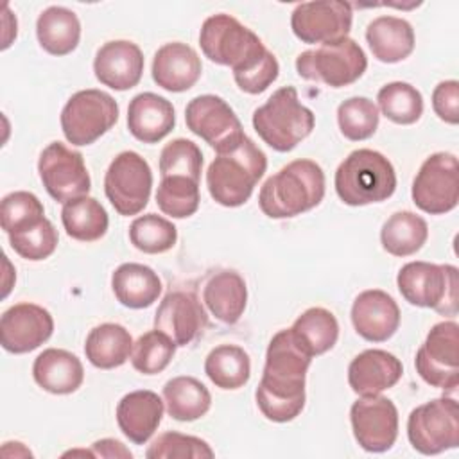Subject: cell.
Wrapping results in <instances>:
<instances>
[{"instance_id":"cell-1","label":"cell","mask_w":459,"mask_h":459,"mask_svg":"<svg viewBox=\"0 0 459 459\" xmlns=\"http://www.w3.org/2000/svg\"><path fill=\"white\" fill-rule=\"evenodd\" d=\"M312 357L294 341L290 328L280 330L269 341L262 380L255 391L260 412L274 421L287 423L305 407V377Z\"/></svg>"},{"instance_id":"cell-2","label":"cell","mask_w":459,"mask_h":459,"mask_svg":"<svg viewBox=\"0 0 459 459\" xmlns=\"http://www.w3.org/2000/svg\"><path fill=\"white\" fill-rule=\"evenodd\" d=\"M325 172L312 160H294L265 179L258 194L264 215L290 219L316 208L325 197Z\"/></svg>"},{"instance_id":"cell-3","label":"cell","mask_w":459,"mask_h":459,"mask_svg":"<svg viewBox=\"0 0 459 459\" xmlns=\"http://www.w3.org/2000/svg\"><path fill=\"white\" fill-rule=\"evenodd\" d=\"M267 169V156L249 138L219 152L206 170V186L215 203L226 208L242 206Z\"/></svg>"},{"instance_id":"cell-4","label":"cell","mask_w":459,"mask_h":459,"mask_svg":"<svg viewBox=\"0 0 459 459\" xmlns=\"http://www.w3.org/2000/svg\"><path fill=\"white\" fill-rule=\"evenodd\" d=\"M335 192L344 204L366 206L389 199L396 190L393 163L378 151L357 149L335 170Z\"/></svg>"},{"instance_id":"cell-5","label":"cell","mask_w":459,"mask_h":459,"mask_svg":"<svg viewBox=\"0 0 459 459\" xmlns=\"http://www.w3.org/2000/svg\"><path fill=\"white\" fill-rule=\"evenodd\" d=\"M314 113L298 99L294 86L276 90L265 104L255 109L253 127L274 151L289 152L314 129Z\"/></svg>"},{"instance_id":"cell-6","label":"cell","mask_w":459,"mask_h":459,"mask_svg":"<svg viewBox=\"0 0 459 459\" xmlns=\"http://www.w3.org/2000/svg\"><path fill=\"white\" fill-rule=\"evenodd\" d=\"M199 45L212 63L230 66L233 74L249 70L269 52L251 29L230 14L206 18L201 25Z\"/></svg>"},{"instance_id":"cell-7","label":"cell","mask_w":459,"mask_h":459,"mask_svg":"<svg viewBox=\"0 0 459 459\" xmlns=\"http://www.w3.org/2000/svg\"><path fill=\"white\" fill-rule=\"evenodd\" d=\"M396 285L403 299L414 307L432 308L441 316L457 314L459 280L455 265L409 262L398 271Z\"/></svg>"},{"instance_id":"cell-8","label":"cell","mask_w":459,"mask_h":459,"mask_svg":"<svg viewBox=\"0 0 459 459\" xmlns=\"http://www.w3.org/2000/svg\"><path fill=\"white\" fill-rule=\"evenodd\" d=\"M368 57L360 45L351 38L323 43L317 48L301 52L296 57L299 77L316 81L330 88H344L362 77Z\"/></svg>"},{"instance_id":"cell-9","label":"cell","mask_w":459,"mask_h":459,"mask_svg":"<svg viewBox=\"0 0 459 459\" xmlns=\"http://www.w3.org/2000/svg\"><path fill=\"white\" fill-rule=\"evenodd\" d=\"M59 120L63 134L72 145H90L117 124L118 104L102 90H81L66 100Z\"/></svg>"},{"instance_id":"cell-10","label":"cell","mask_w":459,"mask_h":459,"mask_svg":"<svg viewBox=\"0 0 459 459\" xmlns=\"http://www.w3.org/2000/svg\"><path fill=\"white\" fill-rule=\"evenodd\" d=\"M407 437L414 450L436 455L459 445L457 402L448 396L414 407L407 418Z\"/></svg>"},{"instance_id":"cell-11","label":"cell","mask_w":459,"mask_h":459,"mask_svg":"<svg viewBox=\"0 0 459 459\" xmlns=\"http://www.w3.org/2000/svg\"><path fill=\"white\" fill-rule=\"evenodd\" d=\"M151 188V167L138 152L124 151L113 158L104 176V192L120 215L140 213L149 203Z\"/></svg>"},{"instance_id":"cell-12","label":"cell","mask_w":459,"mask_h":459,"mask_svg":"<svg viewBox=\"0 0 459 459\" xmlns=\"http://www.w3.org/2000/svg\"><path fill=\"white\" fill-rule=\"evenodd\" d=\"M412 203L425 213L443 215L459 201V163L452 152H434L412 181Z\"/></svg>"},{"instance_id":"cell-13","label":"cell","mask_w":459,"mask_h":459,"mask_svg":"<svg viewBox=\"0 0 459 459\" xmlns=\"http://www.w3.org/2000/svg\"><path fill=\"white\" fill-rule=\"evenodd\" d=\"M418 375L432 387L455 391L459 382V325L436 323L416 351Z\"/></svg>"},{"instance_id":"cell-14","label":"cell","mask_w":459,"mask_h":459,"mask_svg":"<svg viewBox=\"0 0 459 459\" xmlns=\"http://www.w3.org/2000/svg\"><path fill=\"white\" fill-rule=\"evenodd\" d=\"M38 172L47 194L63 204L88 195L91 188L90 172L82 154L61 142H52L41 151Z\"/></svg>"},{"instance_id":"cell-15","label":"cell","mask_w":459,"mask_h":459,"mask_svg":"<svg viewBox=\"0 0 459 459\" xmlns=\"http://www.w3.org/2000/svg\"><path fill=\"white\" fill-rule=\"evenodd\" d=\"M186 127L219 152L237 147L244 140L238 117L230 104L217 95L194 97L185 109Z\"/></svg>"},{"instance_id":"cell-16","label":"cell","mask_w":459,"mask_h":459,"mask_svg":"<svg viewBox=\"0 0 459 459\" xmlns=\"http://www.w3.org/2000/svg\"><path fill=\"white\" fill-rule=\"evenodd\" d=\"M351 22V4L341 0H316L294 7L290 29L299 41L323 45L348 38Z\"/></svg>"},{"instance_id":"cell-17","label":"cell","mask_w":459,"mask_h":459,"mask_svg":"<svg viewBox=\"0 0 459 459\" xmlns=\"http://www.w3.org/2000/svg\"><path fill=\"white\" fill-rule=\"evenodd\" d=\"M350 423L355 441L366 452H387L398 437V409L380 394L360 396L353 402Z\"/></svg>"},{"instance_id":"cell-18","label":"cell","mask_w":459,"mask_h":459,"mask_svg":"<svg viewBox=\"0 0 459 459\" xmlns=\"http://www.w3.org/2000/svg\"><path fill=\"white\" fill-rule=\"evenodd\" d=\"M54 319L36 303H16L0 317V344L5 351L22 355L39 348L50 339Z\"/></svg>"},{"instance_id":"cell-19","label":"cell","mask_w":459,"mask_h":459,"mask_svg":"<svg viewBox=\"0 0 459 459\" xmlns=\"http://www.w3.org/2000/svg\"><path fill=\"white\" fill-rule=\"evenodd\" d=\"M206 312L194 292L170 290L154 314V328L169 335L176 346H188L206 328Z\"/></svg>"},{"instance_id":"cell-20","label":"cell","mask_w":459,"mask_h":459,"mask_svg":"<svg viewBox=\"0 0 459 459\" xmlns=\"http://www.w3.org/2000/svg\"><path fill=\"white\" fill-rule=\"evenodd\" d=\"M93 72L100 84L126 91L134 88L143 74V54L140 47L127 39L104 43L93 59Z\"/></svg>"},{"instance_id":"cell-21","label":"cell","mask_w":459,"mask_h":459,"mask_svg":"<svg viewBox=\"0 0 459 459\" xmlns=\"http://www.w3.org/2000/svg\"><path fill=\"white\" fill-rule=\"evenodd\" d=\"M351 323L362 339L384 342L391 339L400 326V308L387 292L368 289L360 292L351 305Z\"/></svg>"},{"instance_id":"cell-22","label":"cell","mask_w":459,"mask_h":459,"mask_svg":"<svg viewBox=\"0 0 459 459\" xmlns=\"http://www.w3.org/2000/svg\"><path fill=\"white\" fill-rule=\"evenodd\" d=\"M403 366L398 357L385 350H364L348 366V384L359 396L380 394L398 384Z\"/></svg>"},{"instance_id":"cell-23","label":"cell","mask_w":459,"mask_h":459,"mask_svg":"<svg viewBox=\"0 0 459 459\" xmlns=\"http://www.w3.org/2000/svg\"><path fill=\"white\" fill-rule=\"evenodd\" d=\"M201 70L203 65L197 52L186 43L172 41L156 50L151 74L160 88L181 93L199 81Z\"/></svg>"},{"instance_id":"cell-24","label":"cell","mask_w":459,"mask_h":459,"mask_svg":"<svg viewBox=\"0 0 459 459\" xmlns=\"http://www.w3.org/2000/svg\"><path fill=\"white\" fill-rule=\"evenodd\" d=\"M174 124L176 113L172 102L158 93H138L127 106V129L143 143L163 140L174 129Z\"/></svg>"},{"instance_id":"cell-25","label":"cell","mask_w":459,"mask_h":459,"mask_svg":"<svg viewBox=\"0 0 459 459\" xmlns=\"http://www.w3.org/2000/svg\"><path fill=\"white\" fill-rule=\"evenodd\" d=\"M163 400L149 389L131 391L117 405V423L134 445H143L156 432L163 418Z\"/></svg>"},{"instance_id":"cell-26","label":"cell","mask_w":459,"mask_h":459,"mask_svg":"<svg viewBox=\"0 0 459 459\" xmlns=\"http://www.w3.org/2000/svg\"><path fill=\"white\" fill-rule=\"evenodd\" d=\"M36 384L52 394L75 393L84 380L82 362L72 351L61 348L43 350L32 364Z\"/></svg>"},{"instance_id":"cell-27","label":"cell","mask_w":459,"mask_h":459,"mask_svg":"<svg viewBox=\"0 0 459 459\" xmlns=\"http://www.w3.org/2000/svg\"><path fill=\"white\" fill-rule=\"evenodd\" d=\"M208 312L224 325H235L247 303V287L237 271H219L210 276L203 289Z\"/></svg>"},{"instance_id":"cell-28","label":"cell","mask_w":459,"mask_h":459,"mask_svg":"<svg viewBox=\"0 0 459 459\" xmlns=\"http://www.w3.org/2000/svg\"><path fill=\"white\" fill-rule=\"evenodd\" d=\"M366 41L380 63H400L414 50L412 25L398 16H378L366 29Z\"/></svg>"},{"instance_id":"cell-29","label":"cell","mask_w":459,"mask_h":459,"mask_svg":"<svg viewBox=\"0 0 459 459\" xmlns=\"http://www.w3.org/2000/svg\"><path fill=\"white\" fill-rule=\"evenodd\" d=\"M111 289L120 305L138 310L151 307L160 298L163 285L149 265L127 262L111 274Z\"/></svg>"},{"instance_id":"cell-30","label":"cell","mask_w":459,"mask_h":459,"mask_svg":"<svg viewBox=\"0 0 459 459\" xmlns=\"http://www.w3.org/2000/svg\"><path fill=\"white\" fill-rule=\"evenodd\" d=\"M36 36L41 48L48 54L66 56L79 45L81 22L74 11L61 5H50L38 16Z\"/></svg>"},{"instance_id":"cell-31","label":"cell","mask_w":459,"mask_h":459,"mask_svg":"<svg viewBox=\"0 0 459 459\" xmlns=\"http://www.w3.org/2000/svg\"><path fill=\"white\" fill-rule=\"evenodd\" d=\"M131 333L118 323H102L91 328L84 344L86 359L99 369L122 366L131 357Z\"/></svg>"},{"instance_id":"cell-32","label":"cell","mask_w":459,"mask_h":459,"mask_svg":"<svg viewBox=\"0 0 459 459\" xmlns=\"http://www.w3.org/2000/svg\"><path fill=\"white\" fill-rule=\"evenodd\" d=\"M163 402L170 418L195 421L210 411L212 394L201 380L183 375L170 378L163 385Z\"/></svg>"},{"instance_id":"cell-33","label":"cell","mask_w":459,"mask_h":459,"mask_svg":"<svg viewBox=\"0 0 459 459\" xmlns=\"http://www.w3.org/2000/svg\"><path fill=\"white\" fill-rule=\"evenodd\" d=\"M290 333L310 357L323 355L335 346L339 339V323L330 310L310 307L296 317Z\"/></svg>"},{"instance_id":"cell-34","label":"cell","mask_w":459,"mask_h":459,"mask_svg":"<svg viewBox=\"0 0 459 459\" xmlns=\"http://www.w3.org/2000/svg\"><path fill=\"white\" fill-rule=\"evenodd\" d=\"M61 222L66 235L81 242H95L102 238L109 226L108 212L90 195L65 203L61 210Z\"/></svg>"},{"instance_id":"cell-35","label":"cell","mask_w":459,"mask_h":459,"mask_svg":"<svg viewBox=\"0 0 459 459\" xmlns=\"http://www.w3.org/2000/svg\"><path fill=\"white\" fill-rule=\"evenodd\" d=\"M429 238V226L423 217L403 210L393 213L380 230L382 247L393 256H411Z\"/></svg>"},{"instance_id":"cell-36","label":"cell","mask_w":459,"mask_h":459,"mask_svg":"<svg viewBox=\"0 0 459 459\" xmlns=\"http://www.w3.org/2000/svg\"><path fill=\"white\" fill-rule=\"evenodd\" d=\"M204 373L221 389H240L251 377V360L244 348L221 344L206 355Z\"/></svg>"},{"instance_id":"cell-37","label":"cell","mask_w":459,"mask_h":459,"mask_svg":"<svg viewBox=\"0 0 459 459\" xmlns=\"http://www.w3.org/2000/svg\"><path fill=\"white\" fill-rule=\"evenodd\" d=\"M378 108L385 118L400 126H411L423 115V97L409 82L393 81L378 90Z\"/></svg>"},{"instance_id":"cell-38","label":"cell","mask_w":459,"mask_h":459,"mask_svg":"<svg viewBox=\"0 0 459 459\" xmlns=\"http://www.w3.org/2000/svg\"><path fill=\"white\" fill-rule=\"evenodd\" d=\"M199 181L188 176H163L156 190L158 208L172 219L194 215L199 208Z\"/></svg>"},{"instance_id":"cell-39","label":"cell","mask_w":459,"mask_h":459,"mask_svg":"<svg viewBox=\"0 0 459 459\" xmlns=\"http://www.w3.org/2000/svg\"><path fill=\"white\" fill-rule=\"evenodd\" d=\"M129 240L142 253L160 255L176 246L178 228L161 215L145 213L131 222Z\"/></svg>"},{"instance_id":"cell-40","label":"cell","mask_w":459,"mask_h":459,"mask_svg":"<svg viewBox=\"0 0 459 459\" xmlns=\"http://www.w3.org/2000/svg\"><path fill=\"white\" fill-rule=\"evenodd\" d=\"M176 348L178 346L169 335L154 328L133 342L129 359L133 368L142 375H158L170 364Z\"/></svg>"},{"instance_id":"cell-41","label":"cell","mask_w":459,"mask_h":459,"mask_svg":"<svg viewBox=\"0 0 459 459\" xmlns=\"http://www.w3.org/2000/svg\"><path fill=\"white\" fill-rule=\"evenodd\" d=\"M378 108L368 97H351L339 104L337 124L344 138L362 142L375 134L378 127Z\"/></svg>"},{"instance_id":"cell-42","label":"cell","mask_w":459,"mask_h":459,"mask_svg":"<svg viewBox=\"0 0 459 459\" xmlns=\"http://www.w3.org/2000/svg\"><path fill=\"white\" fill-rule=\"evenodd\" d=\"M11 247L25 260L39 262L48 258L59 242L57 230L54 224L43 217L18 231H13L7 235Z\"/></svg>"},{"instance_id":"cell-43","label":"cell","mask_w":459,"mask_h":459,"mask_svg":"<svg viewBox=\"0 0 459 459\" xmlns=\"http://www.w3.org/2000/svg\"><path fill=\"white\" fill-rule=\"evenodd\" d=\"M147 459H210L213 450L210 445L195 436L169 430L160 434L145 452Z\"/></svg>"},{"instance_id":"cell-44","label":"cell","mask_w":459,"mask_h":459,"mask_svg":"<svg viewBox=\"0 0 459 459\" xmlns=\"http://www.w3.org/2000/svg\"><path fill=\"white\" fill-rule=\"evenodd\" d=\"M203 152L186 138L169 142L160 152V174L163 176H188L195 181L201 179Z\"/></svg>"},{"instance_id":"cell-45","label":"cell","mask_w":459,"mask_h":459,"mask_svg":"<svg viewBox=\"0 0 459 459\" xmlns=\"http://www.w3.org/2000/svg\"><path fill=\"white\" fill-rule=\"evenodd\" d=\"M45 217L41 201L25 190L7 194L0 203V226L9 235Z\"/></svg>"},{"instance_id":"cell-46","label":"cell","mask_w":459,"mask_h":459,"mask_svg":"<svg viewBox=\"0 0 459 459\" xmlns=\"http://www.w3.org/2000/svg\"><path fill=\"white\" fill-rule=\"evenodd\" d=\"M280 74V65L278 59L273 52H267L255 66H251L246 72L240 74H233V79L237 82V86L249 95H258L262 91H265L276 79Z\"/></svg>"},{"instance_id":"cell-47","label":"cell","mask_w":459,"mask_h":459,"mask_svg":"<svg viewBox=\"0 0 459 459\" xmlns=\"http://www.w3.org/2000/svg\"><path fill=\"white\" fill-rule=\"evenodd\" d=\"M434 113L446 124L459 122V82L450 79L439 82L432 91Z\"/></svg>"},{"instance_id":"cell-48","label":"cell","mask_w":459,"mask_h":459,"mask_svg":"<svg viewBox=\"0 0 459 459\" xmlns=\"http://www.w3.org/2000/svg\"><path fill=\"white\" fill-rule=\"evenodd\" d=\"M91 452L95 457H127L131 459V452L117 439L106 437V439H99L91 445Z\"/></svg>"}]
</instances>
